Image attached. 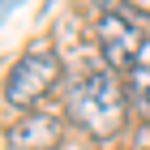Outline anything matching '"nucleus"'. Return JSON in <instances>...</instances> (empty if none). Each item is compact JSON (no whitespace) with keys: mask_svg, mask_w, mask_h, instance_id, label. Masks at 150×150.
<instances>
[{"mask_svg":"<svg viewBox=\"0 0 150 150\" xmlns=\"http://www.w3.org/2000/svg\"><path fill=\"white\" fill-rule=\"evenodd\" d=\"M60 133H64V120L60 116L35 112V116H22L17 125H9L4 142H9V150H56Z\"/></svg>","mask_w":150,"mask_h":150,"instance_id":"20e7f679","label":"nucleus"},{"mask_svg":"<svg viewBox=\"0 0 150 150\" xmlns=\"http://www.w3.org/2000/svg\"><path fill=\"white\" fill-rule=\"evenodd\" d=\"M99 52H103V60H107L112 73H133L137 60H142V52H146V43H142V35L133 30L129 17L103 13L99 17Z\"/></svg>","mask_w":150,"mask_h":150,"instance_id":"7ed1b4c3","label":"nucleus"},{"mask_svg":"<svg viewBox=\"0 0 150 150\" xmlns=\"http://www.w3.org/2000/svg\"><path fill=\"white\" fill-rule=\"evenodd\" d=\"M69 120L94 137H112L125 120V90L112 69H81L69 81Z\"/></svg>","mask_w":150,"mask_h":150,"instance_id":"f257e3e1","label":"nucleus"},{"mask_svg":"<svg viewBox=\"0 0 150 150\" xmlns=\"http://www.w3.org/2000/svg\"><path fill=\"white\" fill-rule=\"evenodd\" d=\"M60 77L56 52H26L4 77V103L9 107H30L35 99H43L52 90V81Z\"/></svg>","mask_w":150,"mask_h":150,"instance_id":"f03ea898","label":"nucleus"}]
</instances>
